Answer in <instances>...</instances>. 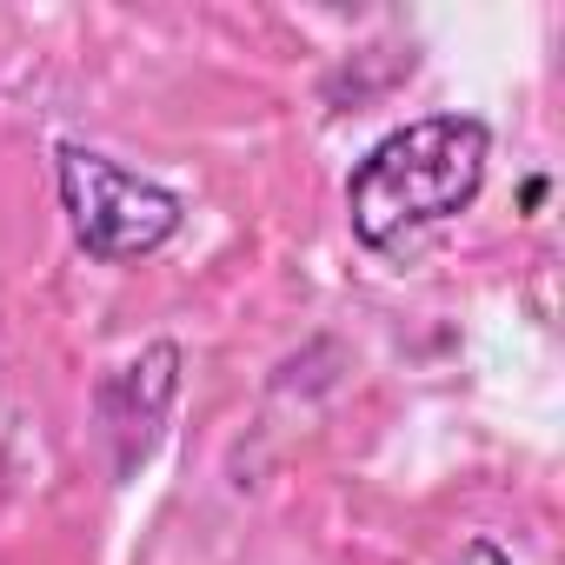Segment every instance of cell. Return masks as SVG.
Segmentation results:
<instances>
[{
    "label": "cell",
    "mask_w": 565,
    "mask_h": 565,
    "mask_svg": "<svg viewBox=\"0 0 565 565\" xmlns=\"http://www.w3.org/2000/svg\"><path fill=\"white\" fill-rule=\"evenodd\" d=\"M54 186H61V213H67L74 246L100 266L153 259L186 220V200L173 186H160V180L120 167L114 153L81 147V140L54 147Z\"/></svg>",
    "instance_id": "2"
},
{
    "label": "cell",
    "mask_w": 565,
    "mask_h": 565,
    "mask_svg": "<svg viewBox=\"0 0 565 565\" xmlns=\"http://www.w3.org/2000/svg\"><path fill=\"white\" fill-rule=\"evenodd\" d=\"M519 206H525V213H539V206H545V180H539V173L519 186Z\"/></svg>",
    "instance_id": "5"
},
{
    "label": "cell",
    "mask_w": 565,
    "mask_h": 565,
    "mask_svg": "<svg viewBox=\"0 0 565 565\" xmlns=\"http://www.w3.org/2000/svg\"><path fill=\"white\" fill-rule=\"evenodd\" d=\"M492 167V127L479 114H426L393 127L347 173V226L366 253H406L419 233L452 226Z\"/></svg>",
    "instance_id": "1"
},
{
    "label": "cell",
    "mask_w": 565,
    "mask_h": 565,
    "mask_svg": "<svg viewBox=\"0 0 565 565\" xmlns=\"http://www.w3.org/2000/svg\"><path fill=\"white\" fill-rule=\"evenodd\" d=\"M452 565H512V558H505V552H499V545H492V539H466V545H459V558H452Z\"/></svg>",
    "instance_id": "4"
},
{
    "label": "cell",
    "mask_w": 565,
    "mask_h": 565,
    "mask_svg": "<svg viewBox=\"0 0 565 565\" xmlns=\"http://www.w3.org/2000/svg\"><path fill=\"white\" fill-rule=\"evenodd\" d=\"M180 399V347L153 340L134 360H120L114 373H100L94 386V426L107 439V472L134 479L147 466V452L160 446V426Z\"/></svg>",
    "instance_id": "3"
}]
</instances>
